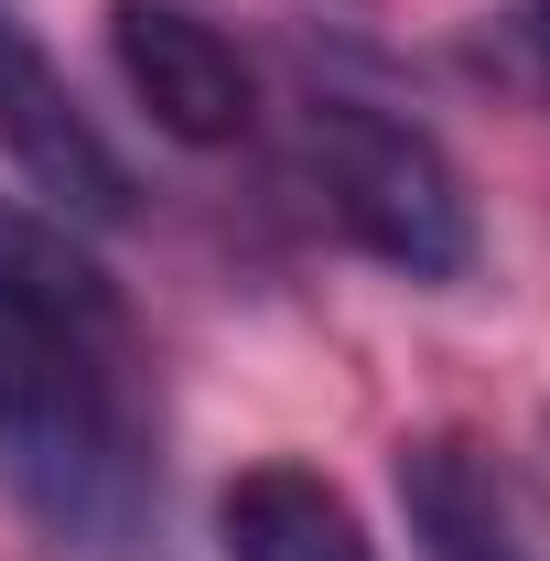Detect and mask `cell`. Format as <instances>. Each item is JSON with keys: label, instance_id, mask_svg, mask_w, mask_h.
<instances>
[{"label": "cell", "instance_id": "cell-6", "mask_svg": "<svg viewBox=\"0 0 550 561\" xmlns=\"http://www.w3.org/2000/svg\"><path fill=\"white\" fill-rule=\"evenodd\" d=\"M216 551L227 561H378V540L345 507L335 476L271 454V465L227 476V496H216Z\"/></svg>", "mask_w": 550, "mask_h": 561}, {"label": "cell", "instance_id": "cell-4", "mask_svg": "<svg viewBox=\"0 0 550 561\" xmlns=\"http://www.w3.org/2000/svg\"><path fill=\"white\" fill-rule=\"evenodd\" d=\"M0 151L22 162V184L44 195V216H66V227H119L140 206L130 162L108 151V130L76 108V87L55 76V55L11 11H0Z\"/></svg>", "mask_w": 550, "mask_h": 561}, {"label": "cell", "instance_id": "cell-2", "mask_svg": "<svg viewBox=\"0 0 550 561\" xmlns=\"http://www.w3.org/2000/svg\"><path fill=\"white\" fill-rule=\"evenodd\" d=\"M302 173L313 206L400 280H465L475 271V195L454 173V151L367 98H313L302 108Z\"/></svg>", "mask_w": 550, "mask_h": 561}, {"label": "cell", "instance_id": "cell-3", "mask_svg": "<svg viewBox=\"0 0 550 561\" xmlns=\"http://www.w3.org/2000/svg\"><path fill=\"white\" fill-rule=\"evenodd\" d=\"M108 66H119V87L140 98V119L162 140H184V151L249 140V108H260L249 66L195 0H108Z\"/></svg>", "mask_w": 550, "mask_h": 561}, {"label": "cell", "instance_id": "cell-1", "mask_svg": "<svg viewBox=\"0 0 550 561\" xmlns=\"http://www.w3.org/2000/svg\"><path fill=\"white\" fill-rule=\"evenodd\" d=\"M0 486L66 551L130 540L151 496L140 335L87 227L0 195Z\"/></svg>", "mask_w": 550, "mask_h": 561}, {"label": "cell", "instance_id": "cell-5", "mask_svg": "<svg viewBox=\"0 0 550 561\" xmlns=\"http://www.w3.org/2000/svg\"><path fill=\"white\" fill-rule=\"evenodd\" d=\"M400 518L421 561H550V496L475 432L400 443Z\"/></svg>", "mask_w": 550, "mask_h": 561}]
</instances>
